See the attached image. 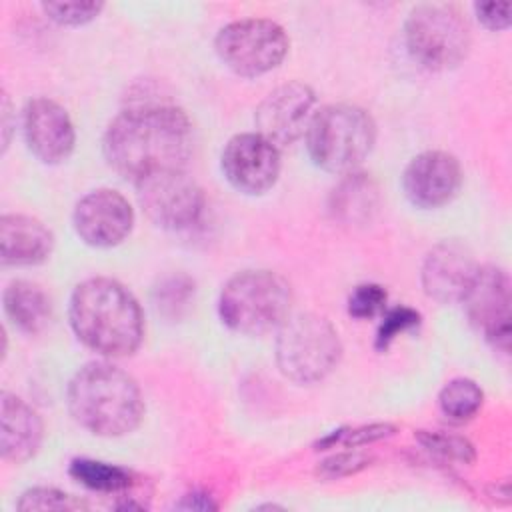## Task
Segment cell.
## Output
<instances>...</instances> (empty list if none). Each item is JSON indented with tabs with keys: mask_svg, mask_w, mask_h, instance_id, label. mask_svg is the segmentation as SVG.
<instances>
[{
	"mask_svg": "<svg viewBox=\"0 0 512 512\" xmlns=\"http://www.w3.org/2000/svg\"><path fill=\"white\" fill-rule=\"evenodd\" d=\"M18 510H26V512H36V510H82L88 508V504L68 492H62L58 488H30L26 490L18 504Z\"/></svg>",
	"mask_w": 512,
	"mask_h": 512,
	"instance_id": "24",
	"label": "cell"
},
{
	"mask_svg": "<svg viewBox=\"0 0 512 512\" xmlns=\"http://www.w3.org/2000/svg\"><path fill=\"white\" fill-rule=\"evenodd\" d=\"M70 326L80 342L102 356H128L144 336L138 300L112 278H90L74 288Z\"/></svg>",
	"mask_w": 512,
	"mask_h": 512,
	"instance_id": "2",
	"label": "cell"
},
{
	"mask_svg": "<svg viewBox=\"0 0 512 512\" xmlns=\"http://www.w3.org/2000/svg\"><path fill=\"white\" fill-rule=\"evenodd\" d=\"M474 328L498 350L510 348V278L502 268L478 266L462 300Z\"/></svg>",
	"mask_w": 512,
	"mask_h": 512,
	"instance_id": "10",
	"label": "cell"
},
{
	"mask_svg": "<svg viewBox=\"0 0 512 512\" xmlns=\"http://www.w3.org/2000/svg\"><path fill=\"white\" fill-rule=\"evenodd\" d=\"M378 190L364 174H346L332 194V212L346 224H360L370 220L376 210Z\"/></svg>",
	"mask_w": 512,
	"mask_h": 512,
	"instance_id": "20",
	"label": "cell"
},
{
	"mask_svg": "<svg viewBox=\"0 0 512 512\" xmlns=\"http://www.w3.org/2000/svg\"><path fill=\"white\" fill-rule=\"evenodd\" d=\"M102 150L110 168L132 182L158 170L186 168L192 124L176 106L130 108L110 122Z\"/></svg>",
	"mask_w": 512,
	"mask_h": 512,
	"instance_id": "1",
	"label": "cell"
},
{
	"mask_svg": "<svg viewBox=\"0 0 512 512\" xmlns=\"http://www.w3.org/2000/svg\"><path fill=\"white\" fill-rule=\"evenodd\" d=\"M418 324H420V314L408 306H398L388 310L376 332V348L384 352L394 342L396 336L416 328Z\"/></svg>",
	"mask_w": 512,
	"mask_h": 512,
	"instance_id": "27",
	"label": "cell"
},
{
	"mask_svg": "<svg viewBox=\"0 0 512 512\" xmlns=\"http://www.w3.org/2000/svg\"><path fill=\"white\" fill-rule=\"evenodd\" d=\"M370 462H372V458L362 452H342V454H334V456L322 460L318 464L316 472L324 480H338V478L360 472L362 468L370 466Z\"/></svg>",
	"mask_w": 512,
	"mask_h": 512,
	"instance_id": "29",
	"label": "cell"
},
{
	"mask_svg": "<svg viewBox=\"0 0 512 512\" xmlns=\"http://www.w3.org/2000/svg\"><path fill=\"white\" fill-rule=\"evenodd\" d=\"M314 90L304 82H288L272 90L256 108V128L276 148L290 146L308 128Z\"/></svg>",
	"mask_w": 512,
	"mask_h": 512,
	"instance_id": "12",
	"label": "cell"
},
{
	"mask_svg": "<svg viewBox=\"0 0 512 512\" xmlns=\"http://www.w3.org/2000/svg\"><path fill=\"white\" fill-rule=\"evenodd\" d=\"M292 288L272 270H244L232 276L218 298L222 322L246 336L278 330L290 316Z\"/></svg>",
	"mask_w": 512,
	"mask_h": 512,
	"instance_id": "4",
	"label": "cell"
},
{
	"mask_svg": "<svg viewBox=\"0 0 512 512\" xmlns=\"http://www.w3.org/2000/svg\"><path fill=\"white\" fill-rule=\"evenodd\" d=\"M102 2H44V14L62 26H82L102 12Z\"/></svg>",
	"mask_w": 512,
	"mask_h": 512,
	"instance_id": "25",
	"label": "cell"
},
{
	"mask_svg": "<svg viewBox=\"0 0 512 512\" xmlns=\"http://www.w3.org/2000/svg\"><path fill=\"white\" fill-rule=\"evenodd\" d=\"M54 248L52 232L36 218L4 214L0 218V256L6 266H34Z\"/></svg>",
	"mask_w": 512,
	"mask_h": 512,
	"instance_id": "18",
	"label": "cell"
},
{
	"mask_svg": "<svg viewBox=\"0 0 512 512\" xmlns=\"http://www.w3.org/2000/svg\"><path fill=\"white\" fill-rule=\"evenodd\" d=\"M474 12L488 30H506L512 20L510 2H476Z\"/></svg>",
	"mask_w": 512,
	"mask_h": 512,
	"instance_id": "30",
	"label": "cell"
},
{
	"mask_svg": "<svg viewBox=\"0 0 512 512\" xmlns=\"http://www.w3.org/2000/svg\"><path fill=\"white\" fill-rule=\"evenodd\" d=\"M72 418L92 434L124 436L144 416V400L136 380L108 362L82 366L68 384Z\"/></svg>",
	"mask_w": 512,
	"mask_h": 512,
	"instance_id": "3",
	"label": "cell"
},
{
	"mask_svg": "<svg viewBox=\"0 0 512 512\" xmlns=\"http://www.w3.org/2000/svg\"><path fill=\"white\" fill-rule=\"evenodd\" d=\"M410 56L428 70L456 68L470 52L466 18L448 4H420L404 24Z\"/></svg>",
	"mask_w": 512,
	"mask_h": 512,
	"instance_id": "7",
	"label": "cell"
},
{
	"mask_svg": "<svg viewBox=\"0 0 512 512\" xmlns=\"http://www.w3.org/2000/svg\"><path fill=\"white\" fill-rule=\"evenodd\" d=\"M226 180L244 194H264L280 174V148L258 132L232 136L222 150Z\"/></svg>",
	"mask_w": 512,
	"mask_h": 512,
	"instance_id": "11",
	"label": "cell"
},
{
	"mask_svg": "<svg viewBox=\"0 0 512 512\" xmlns=\"http://www.w3.org/2000/svg\"><path fill=\"white\" fill-rule=\"evenodd\" d=\"M388 300L386 290L380 284H360L348 298V314L358 320H366L384 310Z\"/></svg>",
	"mask_w": 512,
	"mask_h": 512,
	"instance_id": "28",
	"label": "cell"
},
{
	"mask_svg": "<svg viewBox=\"0 0 512 512\" xmlns=\"http://www.w3.org/2000/svg\"><path fill=\"white\" fill-rule=\"evenodd\" d=\"M4 312L24 334H40L52 316L50 298L32 282L16 280L4 290Z\"/></svg>",
	"mask_w": 512,
	"mask_h": 512,
	"instance_id": "19",
	"label": "cell"
},
{
	"mask_svg": "<svg viewBox=\"0 0 512 512\" xmlns=\"http://www.w3.org/2000/svg\"><path fill=\"white\" fill-rule=\"evenodd\" d=\"M342 344L334 326L312 312L290 314L278 328L276 362L298 384L324 380L340 362Z\"/></svg>",
	"mask_w": 512,
	"mask_h": 512,
	"instance_id": "6",
	"label": "cell"
},
{
	"mask_svg": "<svg viewBox=\"0 0 512 512\" xmlns=\"http://www.w3.org/2000/svg\"><path fill=\"white\" fill-rule=\"evenodd\" d=\"M192 288L194 286L188 280H184V278L168 280V284L164 288H160V294H162L160 296V304H162V308L174 310V308L184 306L188 302L190 294H192Z\"/></svg>",
	"mask_w": 512,
	"mask_h": 512,
	"instance_id": "31",
	"label": "cell"
},
{
	"mask_svg": "<svg viewBox=\"0 0 512 512\" xmlns=\"http://www.w3.org/2000/svg\"><path fill=\"white\" fill-rule=\"evenodd\" d=\"M42 444V420L22 398L10 392L0 396V452L14 464L30 460Z\"/></svg>",
	"mask_w": 512,
	"mask_h": 512,
	"instance_id": "17",
	"label": "cell"
},
{
	"mask_svg": "<svg viewBox=\"0 0 512 512\" xmlns=\"http://www.w3.org/2000/svg\"><path fill=\"white\" fill-rule=\"evenodd\" d=\"M24 138L44 164H60L74 150L76 134L68 112L50 98H34L24 108Z\"/></svg>",
	"mask_w": 512,
	"mask_h": 512,
	"instance_id": "15",
	"label": "cell"
},
{
	"mask_svg": "<svg viewBox=\"0 0 512 512\" xmlns=\"http://www.w3.org/2000/svg\"><path fill=\"white\" fill-rule=\"evenodd\" d=\"M476 262L462 242L444 240L436 244L422 266L424 292L436 302H458L462 300L474 272Z\"/></svg>",
	"mask_w": 512,
	"mask_h": 512,
	"instance_id": "16",
	"label": "cell"
},
{
	"mask_svg": "<svg viewBox=\"0 0 512 512\" xmlns=\"http://www.w3.org/2000/svg\"><path fill=\"white\" fill-rule=\"evenodd\" d=\"M462 184L460 162L444 150H426L410 160L402 186L408 200L418 208L448 204Z\"/></svg>",
	"mask_w": 512,
	"mask_h": 512,
	"instance_id": "14",
	"label": "cell"
},
{
	"mask_svg": "<svg viewBox=\"0 0 512 512\" xmlns=\"http://www.w3.org/2000/svg\"><path fill=\"white\" fill-rule=\"evenodd\" d=\"M484 394L480 386L470 378H454L440 390L438 406L440 412L456 424L472 420L482 408Z\"/></svg>",
	"mask_w": 512,
	"mask_h": 512,
	"instance_id": "21",
	"label": "cell"
},
{
	"mask_svg": "<svg viewBox=\"0 0 512 512\" xmlns=\"http://www.w3.org/2000/svg\"><path fill=\"white\" fill-rule=\"evenodd\" d=\"M8 116H10V100L6 98V94H4V98H2V118H4V148L8 146V142H10V124H8Z\"/></svg>",
	"mask_w": 512,
	"mask_h": 512,
	"instance_id": "33",
	"label": "cell"
},
{
	"mask_svg": "<svg viewBox=\"0 0 512 512\" xmlns=\"http://www.w3.org/2000/svg\"><path fill=\"white\" fill-rule=\"evenodd\" d=\"M304 134L314 164L346 176L356 172L372 152L376 124L360 106L328 104L312 114Z\"/></svg>",
	"mask_w": 512,
	"mask_h": 512,
	"instance_id": "5",
	"label": "cell"
},
{
	"mask_svg": "<svg viewBox=\"0 0 512 512\" xmlns=\"http://www.w3.org/2000/svg\"><path fill=\"white\" fill-rule=\"evenodd\" d=\"M216 54L234 74L244 78L274 70L288 52L284 28L272 20L246 18L226 24L216 36Z\"/></svg>",
	"mask_w": 512,
	"mask_h": 512,
	"instance_id": "8",
	"label": "cell"
},
{
	"mask_svg": "<svg viewBox=\"0 0 512 512\" xmlns=\"http://www.w3.org/2000/svg\"><path fill=\"white\" fill-rule=\"evenodd\" d=\"M70 476L96 492H122L132 486L130 472H126L120 466L92 458L72 460Z\"/></svg>",
	"mask_w": 512,
	"mask_h": 512,
	"instance_id": "22",
	"label": "cell"
},
{
	"mask_svg": "<svg viewBox=\"0 0 512 512\" xmlns=\"http://www.w3.org/2000/svg\"><path fill=\"white\" fill-rule=\"evenodd\" d=\"M72 222L80 240L96 248H110L130 234L134 212L120 192L98 188L80 198Z\"/></svg>",
	"mask_w": 512,
	"mask_h": 512,
	"instance_id": "13",
	"label": "cell"
},
{
	"mask_svg": "<svg viewBox=\"0 0 512 512\" xmlns=\"http://www.w3.org/2000/svg\"><path fill=\"white\" fill-rule=\"evenodd\" d=\"M176 508L180 510H216V502H212V498L204 492H190L186 496H182V500L176 504Z\"/></svg>",
	"mask_w": 512,
	"mask_h": 512,
	"instance_id": "32",
	"label": "cell"
},
{
	"mask_svg": "<svg viewBox=\"0 0 512 512\" xmlns=\"http://www.w3.org/2000/svg\"><path fill=\"white\" fill-rule=\"evenodd\" d=\"M134 184L142 210L156 226L166 230H184L198 222L204 196L186 168L158 170Z\"/></svg>",
	"mask_w": 512,
	"mask_h": 512,
	"instance_id": "9",
	"label": "cell"
},
{
	"mask_svg": "<svg viewBox=\"0 0 512 512\" xmlns=\"http://www.w3.org/2000/svg\"><path fill=\"white\" fill-rule=\"evenodd\" d=\"M416 438L428 452H432V454H436L444 460L470 464L476 458L474 446L464 436H456V434H448V432H436V430H418Z\"/></svg>",
	"mask_w": 512,
	"mask_h": 512,
	"instance_id": "23",
	"label": "cell"
},
{
	"mask_svg": "<svg viewBox=\"0 0 512 512\" xmlns=\"http://www.w3.org/2000/svg\"><path fill=\"white\" fill-rule=\"evenodd\" d=\"M394 426L392 424H368V426H360V428H350V430H334L332 434H328L326 438H322L318 442V446L324 450V448H330L334 444H342L346 448H356V446H366L370 442H376V440H382L386 436H392L394 434Z\"/></svg>",
	"mask_w": 512,
	"mask_h": 512,
	"instance_id": "26",
	"label": "cell"
}]
</instances>
